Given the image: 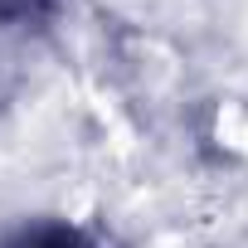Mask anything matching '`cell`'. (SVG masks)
<instances>
[{"label": "cell", "mask_w": 248, "mask_h": 248, "mask_svg": "<svg viewBox=\"0 0 248 248\" xmlns=\"http://www.w3.org/2000/svg\"><path fill=\"white\" fill-rule=\"evenodd\" d=\"M0 248H102V243L68 219H30L0 238Z\"/></svg>", "instance_id": "obj_1"}, {"label": "cell", "mask_w": 248, "mask_h": 248, "mask_svg": "<svg viewBox=\"0 0 248 248\" xmlns=\"http://www.w3.org/2000/svg\"><path fill=\"white\" fill-rule=\"evenodd\" d=\"M63 0H0V34H15V30H39L59 15Z\"/></svg>", "instance_id": "obj_2"}]
</instances>
